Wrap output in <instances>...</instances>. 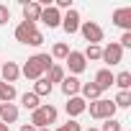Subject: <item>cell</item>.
Here are the masks:
<instances>
[{
  "label": "cell",
  "instance_id": "obj_1",
  "mask_svg": "<svg viewBox=\"0 0 131 131\" xmlns=\"http://www.w3.org/2000/svg\"><path fill=\"white\" fill-rule=\"evenodd\" d=\"M51 64H54V59H51L49 54H36V57H31V59L23 64L21 75L36 82L39 77H44V72H49V70H51Z\"/></svg>",
  "mask_w": 131,
  "mask_h": 131
},
{
  "label": "cell",
  "instance_id": "obj_2",
  "mask_svg": "<svg viewBox=\"0 0 131 131\" xmlns=\"http://www.w3.org/2000/svg\"><path fill=\"white\" fill-rule=\"evenodd\" d=\"M49 123H57V108L54 105H39L31 111V126L34 128H49Z\"/></svg>",
  "mask_w": 131,
  "mask_h": 131
},
{
  "label": "cell",
  "instance_id": "obj_3",
  "mask_svg": "<svg viewBox=\"0 0 131 131\" xmlns=\"http://www.w3.org/2000/svg\"><path fill=\"white\" fill-rule=\"evenodd\" d=\"M85 111H90V116H93V118H98V121H108V118H113V116H116V105H113V100H105V98L93 100Z\"/></svg>",
  "mask_w": 131,
  "mask_h": 131
},
{
  "label": "cell",
  "instance_id": "obj_4",
  "mask_svg": "<svg viewBox=\"0 0 131 131\" xmlns=\"http://www.w3.org/2000/svg\"><path fill=\"white\" fill-rule=\"evenodd\" d=\"M80 34L88 44H100L103 41V28L95 23V21H82L80 23Z\"/></svg>",
  "mask_w": 131,
  "mask_h": 131
},
{
  "label": "cell",
  "instance_id": "obj_5",
  "mask_svg": "<svg viewBox=\"0 0 131 131\" xmlns=\"http://www.w3.org/2000/svg\"><path fill=\"white\" fill-rule=\"evenodd\" d=\"M100 59H103L105 64H111V67H113V64H121V62H123V49H121L116 41H111L108 46H103Z\"/></svg>",
  "mask_w": 131,
  "mask_h": 131
},
{
  "label": "cell",
  "instance_id": "obj_6",
  "mask_svg": "<svg viewBox=\"0 0 131 131\" xmlns=\"http://www.w3.org/2000/svg\"><path fill=\"white\" fill-rule=\"evenodd\" d=\"M80 23H82V21H80V13H77L75 8H70L67 13H64V16H62V28H64V31H67L70 36L80 31Z\"/></svg>",
  "mask_w": 131,
  "mask_h": 131
},
{
  "label": "cell",
  "instance_id": "obj_7",
  "mask_svg": "<svg viewBox=\"0 0 131 131\" xmlns=\"http://www.w3.org/2000/svg\"><path fill=\"white\" fill-rule=\"evenodd\" d=\"M64 62H67V67H70L72 77H75V75H80V72H85V67H88V62H85L82 51H70Z\"/></svg>",
  "mask_w": 131,
  "mask_h": 131
},
{
  "label": "cell",
  "instance_id": "obj_8",
  "mask_svg": "<svg viewBox=\"0 0 131 131\" xmlns=\"http://www.w3.org/2000/svg\"><path fill=\"white\" fill-rule=\"evenodd\" d=\"M0 77H3V82L13 85L18 77H21V67L16 62H3V67H0Z\"/></svg>",
  "mask_w": 131,
  "mask_h": 131
},
{
  "label": "cell",
  "instance_id": "obj_9",
  "mask_svg": "<svg viewBox=\"0 0 131 131\" xmlns=\"http://www.w3.org/2000/svg\"><path fill=\"white\" fill-rule=\"evenodd\" d=\"M39 21H44L49 28H57V26H62V13L54 8V5H46L44 10H41V18Z\"/></svg>",
  "mask_w": 131,
  "mask_h": 131
},
{
  "label": "cell",
  "instance_id": "obj_10",
  "mask_svg": "<svg viewBox=\"0 0 131 131\" xmlns=\"http://www.w3.org/2000/svg\"><path fill=\"white\" fill-rule=\"evenodd\" d=\"M41 3H36V0H28V3H23V21H28V23H36L39 18H41Z\"/></svg>",
  "mask_w": 131,
  "mask_h": 131
},
{
  "label": "cell",
  "instance_id": "obj_11",
  "mask_svg": "<svg viewBox=\"0 0 131 131\" xmlns=\"http://www.w3.org/2000/svg\"><path fill=\"white\" fill-rule=\"evenodd\" d=\"M113 80H116V75H113L108 67H103V70L95 72V80H93V82H95V85L100 88V93H103V90H108V88L113 85Z\"/></svg>",
  "mask_w": 131,
  "mask_h": 131
},
{
  "label": "cell",
  "instance_id": "obj_12",
  "mask_svg": "<svg viewBox=\"0 0 131 131\" xmlns=\"http://www.w3.org/2000/svg\"><path fill=\"white\" fill-rule=\"evenodd\" d=\"M0 121H3L5 126L16 123L18 121V105L16 103H3V108H0Z\"/></svg>",
  "mask_w": 131,
  "mask_h": 131
},
{
  "label": "cell",
  "instance_id": "obj_13",
  "mask_svg": "<svg viewBox=\"0 0 131 131\" xmlns=\"http://www.w3.org/2000/svg\"><path fill=\"white\" fill-rule=\"evenodd\" d=\"M67 116L70 118H75V116H80V113H85V108H88V103L80 98V95H75V98H67Z\"/></svg>",
  "mask_w": 131,
  "mask_h": 131
},
{
  "label": "cell",
  "instance_id": "obj_14",
  "mask_svg": "<svg viewBox=\"0 0 131 131\" xmlns=\"http://www.w3.org/2000/svg\"><path fill=\"white\" fill-rule=\"evenodd\" d=\"M80 88H82V82H80L77 77H72V75L62 80V93L67 95V98H75V95L80 93Z\"/></svg>",
  "mask_w": 131,
  "mask_h": 131
},
{
  "label": "cell",
  "instance_id": "obj_15",
  "mask_svg": "<svg viewBox=\"0 0 131 131\" xmlns=\"http://www.w3.org/2000/svg\"><path fill=\"white\" fill-rule=\"evenodd\" d=\"M113 23L118 26V28H131V8H118L116 13H113Z\"/></svg>",
  "mask_w": 131,
  "mask_h": 131
},
{
  "label": "cell",
  "instance_id": "obj_16",
  "mask_svg": "<svg viewBox=\"0 0 131 131\" xmlns=\"http://www.w3.org/2000/svg\"><path fill=\"white\" fill-rule=\"evenodd\" d=\"M36 31V23H28V21H21L18 26H16V41H21V44H26L28 41V36Z\"/></svg>",
  "mask_w": 131,
  "mask_h": 131
},
{
  "label": "cell",
  "instance_id": "obj_17",
  "mask_svg": "<svg viewBox=\"0 0 131 131\" xmlns=\"http://www.w3.org/2000/svg\"><path fill=\"white\" fill-rule=\"evenodd\" d=\"M80 93H82L80 98H82L85 103H88V100H90V103H93V100H100V95H103V93H100V88H98L95 82H85V85L80 88Z\"/></svg>",
  "mask_w": 131,
  "mask_h": 131
},
{
  "label": "cell",
  "instance_id": "obj_18",
  "mask_svg": "<svg viewBox=\"0 0 131 131\" xmlns=\"http://www.w3.org/2000/svg\"><path fill=\"white\" fill-rule=\"evenodd\" d=\"M51 88H54V85H51L46 77H39V80L34 82V90H31V93H34V95H39V98H44V95H49V93H51Z\"/></svg>",
  "mask_w": 131,
  "mask_h": 131
},
{
  "label": "cell",
  "instance_id": "obj_19",
  "mask_svg": "<svg viewBox=\"0 0 131 131\" xmlns=\"http://www.w3.org/2000/svg\"><path fill=\"white\" fill-rule=\"evenodd\" d=\"M16 100V88L0 80V103H13Z\"/></svg>",
  "mask_w": 131,
  "mask_h": 131
},
{
  "label": "cell",
  "instance_id": "obj_20",
  "mask_svg": "<svg viewBox=\"0 0 131 131\" xmlns=\"http://www.w3.org/2000/svg\"><path fill=\"white\" fill-rule=\"evenodd\" d=\"M39 100H41V98H39V95H34V93H23V95H21V105H23L26 111H36V108L41 105Z\"/></svg>",
  "mask_w": 131,
  "mask_h": 131
},
{
  "label": "cell",
  "instance_id": "obj_21",
  "mask_svg": "<svg viewBox=\"0 0 131 131\" xmlns=\"http://www.w3.org/2000/svg\"><path fill=\"white\" fill-rule=\"evenodd\" d=\"M70 51H72V49L64 44V41H57V44L51 46V54H49V57H51V59H67Z\"/></svg>",
  "mask_w": 131,
  "mask_h": 131
},
{
  "label": "cell",
  "instance_id": "obj_22",
  "mask_svg": "<svg viewBox=\"0 0 131 131\" xmlns=\"http://www.w3.org/2000/svg\"><path fill=\"white\" fill-rule=\"evenodd\" d=\"M100 54H103V46H100V44H88V49L82 51V57H85V62H88V59H93V62H98V59H100Z\"/></svg>",
  "mask_w": 131,
  "mask_h": 131
},
{
  "label": "cell",
  "instance_id": "obj_23",
  "mask_svg": "<svg viewBox=\"0 0 131 131\" xmlns=\"http://www.w3.org/2000/svg\"><path fill=\"white\" fill-rule=\"evenodd\" d=\"M64 77H67V75H64V67H59V64H51V70H49V82L54 85V82H62Z\"/></svg>",
  "mask_w": 131,
  "mask_h": 131
},
{
  "label": "cell",
  "instance_id": "obj_24",
  "mask_svg": "<svg viewBox=\"0 0 131 131\" xmlns=\"http://www.w3.org/2000/svg\"><path fill=\"white\" fill-rule=\"evenodd\" d=\"M113 105H116V108H128V105H131V93H128V90H121V93L113 98Z\"/></svg>",
  "mask_w": 131,
  "mask_h": 131
},
{
  "label": "cell",
  "instance_id": "obj_25",
  "mask_svg": "<svg viewBox=\"0 0 131 131\" xmlns=\"http://www.w3.org/2000/svg\"><path fill=\"white\" fill-rule=\"evenodd\" d=\"M113 85H118L121 90H128L131 88V72H118L116 80H113Z\"/></svg>",
  "mask_w": 131,
  "mask_h": 131
},
{
  "label": "cell",
  "instance_id": "obj_26",
  "mask_svg": "<svg viewBox=\"0 0 131 131\" xmlns=\"http://www.w3.org/2000/svg\"><path fill=\"white\" fill-rule=\"evenodd\" d=\"M26 44H28V46H41V44H44V34H41V31H34Z\"/></svg>",
  "mask_w": 131,
  "mask_h": 131
},
{
  "label": "cell",
  "instance_id": "obj_27",
  "mask_svg": "<svg viewBox=\"0 0 131 131\" xmlns=\"http://www.w3.org/2000/svg\"><path fill=\"white\" fill-rule=\"evenodd\" d=\"M100 131H121V123L116 121V118H108L105 123H103V128Z\"/></svg>",
  "mask_w": 131,
  "mask_h": 131
},
{
  "label": "cell",
  "instance_id": "obj_28",
  "mask_svg": "<svg viewBox=\"0 0 131 131\" xmlns=\"http://www.w3.org/2000/svg\"><path fill=\"white\" fill-rule=\"evenodd\" d=\"M59 128H62V131H82V126H80L75 118H70L67 123H64V126H59Z\"/></svg>",
  "mask_w": 131,
  "mask_h": 131
},
{
  "label": "cell",
  "instance_id": "obj_29",
  "mask_svg": "<svg viewBox=\"0 0 131 131\" xmlns=\"http://www.w3.org/2000/svg\"><path fill=\"white\" fill-rule=\"evenodd\" d=\"M10 21V8L8 5H0V26H5Z\"/></svg>",
  "mask_w": 131,
  "mask_h": 131
},
{
  "label": "cell",
  "instance_id": "obj_30",
  "mask_svg": "<svg viewBox=\"0 0 131 131\" xmlns=\"http://www.w3.org/2000/svg\"><path fill=\"white\" fill-rule=\"evenodd\" d=\"M118 46H121V49H131V31H123V36H121Z\"/></svg>",
  "mask_w": 131,
  "mask_h": 131
},
{
  "label": "cell",
  "instance_id": "obj_31",
  "mask_svg": "<svg viewBox=\"0 0 131 131\" xmlns=\"http://www.w3.org/2000/svg\"><path fill=\"white\" fill-rule=\"evenodd\" d=\"M21 131H36V128H34L31 123H26V126H21Z\"/></svg>",
  "mask_w": 131,
  "mask_h": 131
},
{
  "label": "cell",
  "instance_id": "obj_32",
  "mask_svg": "<svg viewBox=\"0 0 131 131\" xmlns=\"http://www.w3.org/2000/svg\"><path fill=\"white\" fill-rule=\"evenodd\" d=\"M0 131H10V126H5L3 121H0Z\"/></svg>",
  "mask_w": 131,
  "mask_h": 131
},
{
  "label": "cell",
  "instance_id": "obj_33",
  "mask_svg": "<svg viewBox=\"0 0 131 131\" xmlns=\"http://www.w3.org/2000/svg\"><path fill=\"white\" fill-rule=\"evenodd\" d=\"M82 131H100V128H82Z\"/></svg>",
  "mask_w": 131,
  "mask_h": 131
},
{
  "label": "cell",
  "instance_id": "obj_34",
  "mask_svg": "<svg viewBox=\"0 0 131 131\" xmlns=\"http://www.w3.org/2000/svg\"><path fill=\"white\" fill-rule=\"evenodd\" d=\"M36 131H49V128H36Z\"/></svg>",
  "mask_w": 131,
  "mask_h": 131
},
{
  "label": "cell",
  "instance_id": "obj_35",
  "mask_svg": "<svg viewBox=\"0 0 131 131\" xmlns=\"http://www.w3.org/2000/svg\"><path fill=\"white\" fill-rule=\"evenodd\" d=\"M54 131H62V128H54Z\"/></svg>",
  "mask_w": 131,
  "mask_h": 131
},
{
  "label": "cell",
  "instance_id": "obj_36",
  "mask_svg": "<svg viewBox=\"0 0 131 131\" xmlns=\"http://www.w3.org/2000/svg\"><path fill=\"white\" fill-rule=\"evenodd\" d=\"M0 67H3V62H0Z\"/></svg>",
  "mask_w": 131,
  "mask_h": 131
},
{
  "label": "cell",
  "instance_id": "obj_37",
  "mask_svg": "<svg viewBox=\"0 0 131 131\" xmlns=\"http://www.w3.org/2000/svg\"><path fill=\"white\" fill-rule=\"evenodd\" d=\"M0 108H3V103H0Z\"/></svg>",
  "mask_w": 131,
  "mask_h": 131
}]
</instances>
